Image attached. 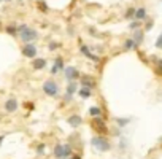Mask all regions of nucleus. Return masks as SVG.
Returning <instances> with one entry per match:
<instances>
[{
    "mask_svg": "<svg viewBox=\"0 0 162 159\" xmlns=\"http://www.w3.org/2000/svg\"><path fill=\"white\" fill-rule=\"evenodd\" d=\"M53 154L56 159H69L73 154V151H72V146L69 143H64V145L57 143L53 149Z\"/></svg>",
    "mask_w": 162,
    "mask_h": 159,
    "instance_id": "1",
    "label": "nucleus"
},
{
    "mask_svg": "<svg viewBox=\"0 0 162 159\" xmlns=\"http://www.w3.org/2000/svg\"><path fill=\"white\" fill-rule=\"evenodd\" d=\"M91 143H92V146H94L95 149H99V151H102V153L110 151V149H111L110 142H108V140L105 138L103 135H95V137H92Z\"/></svg>",
    "mask_w": 162,
    "mask_h": 159,
    "instance_id": "2",
    "label": "nucleus"
},
{
    "mask_svg": "<svg viewBox=\"0 0 162 159\" xmlns=\"http://www.w3.org/2000/svg\"><path fill=\"white\" fill-rule=\"evenodd\" d=\"M43 92L49 97H57L59 96V86L54 80H46L43 83Z\"/></svg>",
    "mask_w": 162,
    "mask_h": 159,
    "instance_id": "3",
    "label": "nucleus"
},
{
    "mask_svg": "<svg viewBox=\"0 0 162 159\" xmlns=\"http://www.w3.org/2000/svg\"><path fill=\"white\" fill-rule=\"evenodd\" d=\"M92 127L99 132V135H105L108 132V129H107V124H105V121L102 118H94L92 119Z\"/></svg>",
    "mask_w": 162,
    "mask_h": 159,
    "instance_id": "4",
    "label": "nucleus"
},
{
    "mask_svg": "<svg viewBox=\"0 0 162 159\" xmlns=\"http://www.w3.org/2000/svg\"><path fill=\"white\" fill-rule=\"evenodd\" d=\"M21 35V40H22V43L26 45V43H30V42H34V40H37L38 38V32L37 30H34V29H29L26 30V32H22V34H19Z\"/></svg>",
    "mask_w": 162,
    "mask_h": 159,
    "instance_id": "5",
    "label": "nucleus"
},
{
    "mask_svg": "<svg viewBox=\"0 0 162 159\" xmlns=\"http://www.w3.org/2000/svg\"><path fill=\"white\" fill-rule=\"evenodd\" d=\"M64 75H65V78L70 81H76V78H80L81 77V73L78 72V69L76 67H65L64 69Z\"/></svg>",
    "mask_w": 162,
    "mask_h": 159,
    "instance_id": "6",
    "label": "nucleus"
},
{
    "mask_svg": "<svg viewBox=\"0 0 162 159\" xmlns=\"http://www.w3.org/2000/svg\"><path fill=\"white\" fill-rule=\"evenodd\" d=\"M22 54L26 56V58H29V59H34L37 56V46L34 43H26L22 46Z\"/></svg>",
    "mask_w": 162,
    "mask_h": 159,
    "instance_id": "7",
    "label": "nucleus"
},
{
    "mask_svg": "<svg viewBox=\"0 0 162 159\" xmlns=\"http://www.w3.org/2000/svg\"><path fill=\"white\" fill-rule=\"evenodd\" d=\"M76 91H78V83L76 81H70L69 85H67V94H65V100L69 102V100H72V97L76 94Z\"/></svg>",
    "mask_w": 162,
    "mask_h": 159,
    "instance_id": "8",
    "label": "nucleus"
},
{
    "mask_svg": "<svg viewBox=\"0 0 162 159\" xmlns=\"http://www.w3.org/2000/svg\"><path fill=\"white\" fill-rule=\"evenodd\" d=\"M65 67H64V59L61 58V56H57V58L54 59V65L51 67V75H56V73H59L62 72Z\"/></svg>",
    "mask_w": 162,
    "mask_h": 159,
    "instance_id": "9",
    "label": "nucleus"
},
{
    "mask_svg": "<svg viewBox=\"0 0 162 159\" xmlns=\"http://www.w3.org/2000/svg\"><path fill=\"white\" fill-rule=\"evenodd\" d=\"M80 51H81L88 59H91V61H94V62H100V58H99V56H95V54H92L91 50H89L86 45H80Z\"/></svg>",
    "mask_w": 162,
    "mask_h": 159,
    "instance_id": "10",
    "label": "nucleus"
},
{
    "mask_svg": "<svg viewBox=\"0 0 162 159\" xmlns=\"http://www.w3.org/2000/svg\"><path fill=\"white\" fill-rule=\"evenodd\" d=\"M18 110V100L14 97L8 99L5 102V111H8V113H14V111Z\"/></svg>",
    "mask_w": 162,
    "mask_h": 159,
    "instance_id": "11",
    "label": "nucleus"
},
{
    "mask_svg": "<svg viewBox=\"0 0 162 159\" xmlns=\"http://www.w3.org/2000/svg\"><path fill=\"white\" fill-rule=\"evenodd\" d=\"M67 123H69L72 127H80V126L83 124V118H81L80 115H72V116H69Z\"/></svg>",
    "mask_w": 162,
    "mask_h": 159,
    "instance_id": "12",
    "label": "nucleus"
},
{
    "mask_svg": "<svg viewBox=\"0 0 162 159\" xmlns=\"http://www.w3.org/2000/svg\"><path fill=\"white\" fill-rule=\"evenodd\" d=\"M143 37H145V30H140V29H137L135 32H133L132 40L135 42V45H137V46H140V45L143 43Z\"/></svg>",
    "mask_w": 162,
    "mask_h": 159,
    "instance_id": "13",
    "label": "nucleus"
},
{
    "mask_svg": "<svg viewBox=\"0 0 162 159\" xmlns=\"http://www.w3.org/2000/svg\"><path fill=\"white\" fill-rule=\"evenodd\" d=\"M133 19H135V21H145V19H148L145 8H138V10H135V16H133Z\"/></svg>",
    "mask_w": 162,
    "mask_h": 159,
    "instance_id": "14",
    "label": "nucleus"
},
{
    "mask_svg": "<svg viewBox=\"0 0 162 159\" xmlns=\"http://www.w3.org/2000/svg\"><path fill=\"white\" fill-rule=\"evenodd\" d=\"M81 83H83V88H88V89H91L92 91V88H94V80L91 78V77H88V75H83L81 77Z\"/></svg>",
    "mask_w": 162,
    "mask_h": 159,
    "instance_id": "15",
    "label": "nucleus"
},
{
    "mask_svg": "<svg viewBox=\"0 0 162 159\" xmlns=\"http://www.w3.org/2000/svg\"><path fill=\"white\" fill-rule=\"evenodd\" d=\"M34 69L35 70H43V69H46V59H41V58H37L35 61H34Z\"/></svg>",
    "mask_w": 162,
    "mask_h": 159,
    "instance_id": "16",
    "label": "nucleus"
},
{
    "mask_svg": "<svg viewBox=\"0 0 162 159\" xmlns=\"http://www.w3.org/2000/svg\"><path fill=\"white\" fill-rule=\"evenodd\" d=\"M89 115L92 118H102V108L100 107H91L89 108Z\"/></svg>",
    "mask_w": 162,
    "mask_h": 159,
    "instance_id": "17",
    "label": "nucleus"
},
{
    "mask_svg": "<svg viewBox=\"0 0 162 159\" xmlns=\"http://www.w3.org/2000/svg\"><path fill=\"white\" fill-rule=\"evenodd\" d=\"M78 94H80L81 99H89V97L92 96V91L88 89V88H81V89L78 91Z\"/></svg>",
    "mask_w": 162,
    "mask_h": 159,
    "instance_id": "18",
    "label": "nucleus"
},
{
    "mask_svg": "<svg viewBox=\"0 0 162 159\" xmlns=\"http://www.w3.org/2000/svg\"><path fill=\"white\" fill-rule=\"evenodd\" d=\"M135 48H138V46L135 45V42H133L132 38H127L126 43H124V50H126V51H130V50H135Z\"/></svg>",
    "mask_w": 162,
    "mask_h": 159,
    "instance_id": "19",
    "label": "nucleus"
},
{
    "mask_svg": "<svg viewBox=\"0 0 162 159\" xmlns=\"http://www.w3.org/2000/svg\"><path fill=\"white\" fill-rule=\"evenodd\" d=\"M114 121H116V124H118L119 127H126V126L130 123V119H129V118H116Z\"/></svg>",
    "mask_w": 162,
    "mask_h": 159,
    "instance_id": "20",
    "label": "nucleus"
},
{
    "mask_svg": "<svg viewBox=\"0 0 162 159\" xmlns=\"http://www.w3.org/2000/svg\"><path fill=\"white\" fill-rule=\"evenodd\" d=\"M133 16H135V8H129V10L126 11V14H124L126 19H133Z\"/></svg>",
    "mask_w": 162,
    "mask_h": 159,
    "instance_id": "21",
    "label": "nucleus"
},
{
    "mask_svg": "<svg viewBox=\"0 0 162 159\" xmlns=\"http://www.w3.org/2000/svg\"><path fill=\"white\" fill-rule=\"evenodd\" d=\"M45 148H46L45 143H38V145H37V154H38V156L45 154Z\"/></svg>",
    "mask_w": 162,
    "mask_h": 159,
    "instance_id": "22",
    "label": "nucleus"
},
{
    "mask_svg": "<svg viewBox=\"0 0 162 159\" xmlns=\"http://www.w3.org/2000/svg\"><path fill=\"white\" fill-rule=\"evenodd\" d=\"M61 43H56V42H53V43H49V45H48V48H49V51H56L57 48H61Z\"/></svg>",
    "mask_w": 162,
    "mask_h": 159,
    "instance_id": "23",
    "label": "nucleus"
},
{
    "mask_svg": "<svg viewBox=\"0 0 162 159\" xmlns=\"http://www.w3.org/2000/svg\"><path fill=\"white\" fill-rule=\"evenodd\" d=\"M38 8H40V10H41L43 13H48V11H49V8L46 6V3H45V2H38Z\"/></svg>",
    "mask_w": 162,
    "mask_h": 159,
    "instance_id": "24",
    "label": "nucleus"
},
{
    "mask_svg": "<svg viewBox=\"0 0 162 159\" xmlns=\"http://www.w3.org/2000/svg\"><path fill=\"white\" fill-rule=\"evenodd\" d=\"M6 32L8 34H11V35H18V29L14 26H10V27H6Z\"/></svg>",
    "mask_w": 162,
    "mask_h": 159,
    "instance_id": "25",
    "label": "nucleus"
},
{
    "mask_svg": "<svg viewBox=\"0 0 162 159\" xmlns=\"http://www.w3.org/2000/svg\"><path fill=\"white\" fill-rule=\"evenodd\" d=\"M18 29V34H22V32H26L27 29H29V26H26V24H21L19 27H16Z\"/></svg>",
    "mask_w": 162,
    "mask_h": 159,
    "instance_id": "26",
    "label": "nucleus"
},
{
    "mask_svg": "<svg viewBox=\"0 0 162 159\" xmlns=\"http://www.w3.org/2000/svg\"><path fill=\"white\" fill-rule=\"evenodd\" d=\"M156 65H157V73L162 75V59H156Z\"/></svg>",
    "mask_w": 162,
    "mask_h": 159,
    "instance_id": "27",
    "label": "nucleus"
},
{
    "mask_svg": "<svg viewBox=\"0 0 162 159\" xmlns=\"http://www.w3.org/2000/svg\"><path fill=\"white\" fill-rule=\"evenodd\" d=\"M129 27H130V29H138V27H140V21H132Z\"/></svg>",
    "mask_w": 162,
    "mask_h": 159,
    "instance_id": "28",
    "label": "nucleus"
},
{
    "mask_svg": "<svg viewBox=\"0 0 162 159\" xmlns=\"http://www.w3.org/2000/svg\"><path fill=\"white\" fill-rule=\"evenodd\" d=\"M156 48H162V34L157 37V40H156Z\"/></svg>",
    "mask_w": 162,
    "mask_h": 159,
    "instance_id": "29",
    "label": "nucleus"
},
{
    "mask_svg": "<svg viewBox=\"0 0 162 159\" xmlns=\"http://www.w3.org/2000/svg\"><path fill=\"white\" fill-rule=\"evenodd\" d=\"M152 24H154V21H152V19H149V21L146 22V30H151V27H152Z\"/></svg>",
    "mask_w": 162,
    "mask_h": 159,
    "instance_id": "30",
    "label": "nucleus"
},
{
    "mask_svg": "<svg viewBox=\"0 0 162 159\" xmlns=\"http://www.w3.org/2000/svg\"><path fill=\"white\" fill-rule=\"evenodd\" d=\"M119 146H121V149H124V148L127 146V142H126L124 138H121V143H119Z\"/></svg>",
    "mask_w": 162,
    "mask_h": 159,
    "instance_id": "31",
    "label": "nucleus"
},
{
    "mask_svg": "<svg viewBox=\"0 0 162 159\" xmlns=\"http://www.w3.org/2000/svg\"><path fill=\"white\" fill-rule=\"evenodd\" d=\"M69 159H81V154H76V153H73Z\"/></svg>",
    "mask_w": 162,
    "mask_h": 159,
    "instance_id": "32",
    "label": "nucleus"
},
{
    "mask_svg": "<svg viewBox=\"0 0 162 159\" xmlns=\"http://www.w3.org/2000/svg\"><path fill=\"white\" fill-rule=\"evenodd\" d=\"M3 140H5V135H0V146H2V143H3Z\"/></svg>",
    "mask_w": 162,
    "mask_h": 159,
    "instance_id": "33",
    "label": "nucleus"
},
{
    "mask_svg": "<svg viewBox=\"0 0 162 159\" xmlns=\"http://www.w3.org/2000/svg\"><path fill=\"white\" fill-rule=\"evenodd\" d=\"M0 2H2V0H0Z\"/></svg>",
    "mask_w": 162,
    "mask_h": 159,
    "instance_id": "34",
    "label": "nucleus"
}]
</instances>
